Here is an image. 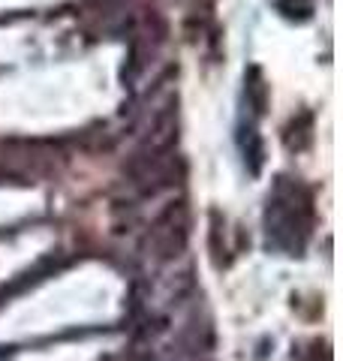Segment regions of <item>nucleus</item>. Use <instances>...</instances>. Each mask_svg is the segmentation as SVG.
Listing matches in <instances>:
<instances>
[{"instance_id": "20e7f679", "label": "nucleus", "mask_w": 343, "mask_h": 361, "mask_svg": "<svg viewBox=\"0 0 343 361\" xmlns=\"http://www.w3.org/2000/svg\"><path fill=\"white\" fill-rule=\"evenodd\" d=\"M244 97H247L250 109H253V115L262 118L268 111L271 90H268V82H265V75H262L259 66H250L247 75H244Z\"/></svg>"}, {"instance_id": "7ed1b4c3", "label": "nucleus", "mask_w": 343, "mask_h": 361, "mask_svg": "<svg viewBox=\"0 0 343 361\" xmlns=\"http://www.w3.org/2000/svg\"><path fill=\"white\" fill-rule=\"evenodd\" d=\"M283 145L289 154H304V151L313 148V115L311 111H299V115L286 123Z\"/></svg>"}, {"instance_id": "39448f33", "label": "nucleus", "mask_w": 343, "mask_h": 361, "mask_svg": "<svg viewBox=\"0 0 343 361\" xmlns=\"http://www.w3.org/2000/svg\"><path fill=\"white\" fill-rule=\"evenodd\" d=\"M247 135L241 139V151H244V163H247V172L250 175H259L262 172V166H265V142H262V135L250 127L244 130Z\"/></svg>"}, {"instance_id": "423d86ee", "label": "nucleus", "mask_w": 343, "mask_h": 361, "mask_svg": "<svg viewBox=\"0 0 343 361\" xmlns=\"http://www.w3.org/2000/svg\"><path fill=\"white\" fill-rule=\"evenodd\" d=\"M274 6L289 21H307L313 16V0H274Z\"/></svg>"}, {"instance_id": "f03ea898", "label": "nucleus", "mask_w": 343, "mask_h": 361, "mask_svg": "<svg viewBox=\"0 0 343 361\" xmlns=\"http://www.w3.org/2000/svg\"><path fill=\"white\" fill-rule=\"evenodd\" d=\"M190 238V214L184 202H172L151 226V247L160 259H175L184 253Z\"/></svg>"}, {"instance_id": "f257e3e1", "label": "nucleus", "mask_w": 343, "mask_h": 361, "mask_svg": "<svg viewBox=\"0 0 343 361\" xmlns=\"http://www.w3.org/2000/svg\"><path fill=\"white\" fill-rule=\"evenodd\" d=\"M313 226V196L299 180L280 175L274 184V196L265 208V232L268 241L280 250L299 253Z\"/></svg>"}]
</instances>
